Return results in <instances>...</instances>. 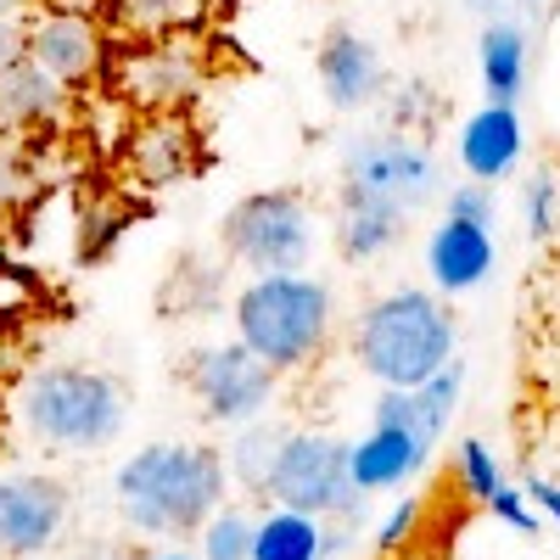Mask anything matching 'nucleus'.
Segmentation results:
<instances>
[{"mask_svg": "<svg viewBox=\"0 0 560 560\" xmlns=\"http://www.w3.org/2000/svg\"><path fill=\"white\" fill-rule=\"evenodd\" d=\"M28 57V18H0V73Z\"/></svg>", "mask_w": 560, "mask_h": 560, "instance_id": "obj_32", "label": "nucleus"}, {"mask_svg": "<svg viewBox=\"0 0 560 560\" xmlns=\"http://www.w3.org/2000/svg\"><path fill=\"white\" fill-rule=\"evenodd\" d=\"M420 510H427L420 499H398V504L387 510L382 527H376V538H370V544H376V555H398V549H409V538L420 533Z\"/></svg>", "mask_w": 560, "mask_h": 560, "instance_id": "obj_29", "label": "nucleus"}, {"mask_svg": "<svg viewBox=\"0 0 560 560\" xmlns=\"http://www.w3.org/2000/svg\"><path fill=\"white\" fill-rule=\"evenodd\" d=\"M264 493L287 510H303V516H342V510H364V493H353L348 482V443L325 438V432H287L280 443Z\"/></svg>", "mask_w": 560, "mask_h": 560, "instance_id": "obj_6", "label": "nucleus"}, {"mask_svg": "<svg viewBox=\"0 0 560 560\" xmlns=\"http://www.w3.org/2000/svg\"><path fill=\"white\" fill-rule=\"evenodd\" d=\"M454 152H459L465 179L499 185V179L516 174V163H522V152H527V124H522V113L510 107V102H482L471 118L459 124Z\"/></svg>", "mask_w": 560, "mask_h": 560, "instance_id": "obj_14", "label": "nucleus"}, {"mask_svg": "<svg viewBox=\"0 0 560 560\" xmlns=\"http://www.w3.org/2000/svg\"><path fill=\"white\" fill-rule=\"evenodd\" d=\"M459 387H465V370L448 359L438 376H427L420 387H409V409H415V427H420V438H443L448 432V420H454V409H459Z\"/></svg>", "mask_w": 560, "mask_h": 560, "instance_id": "obj_23", "label": "nucleus"}, {"mask_svg": "<svg viewBox=\"0 0 560 560\" xmlns=\"http://www.w3.org/2000/svg\"><path fill=\"white\" fill-rule=\"evenodd\" d=\"M202 163V140L185 113H147L124 135V174L147 191H168V185L191 179Z\"/></svg>", "mask_w": 560, "mask_h": 560, "instance_id": "obj_13", "label": "nucleus"}, {"mask_svg": "<svg viewBox=\"0 0 560 560\" xmlns=\"http://www.w3.org/2000/svg\"><path fill=\"white\" fill-rule=\"evenodd\" d=\"M522 224H527V242H549L555 224H560V179L549 168H533L522 185Z\"/></svg>", "mask_w": 560, "mask_h": 560, "instance_id": "obj_25", "label": "nucleus"}, {"mask_svg": "<svg viewBox=\"0 0 560 560\" xmlns=\"http://www.w3.org/2000/svg\"><path fill=\"white\" fill-rule=\"evenodd\" d=\"M185 387H191L197 409L213 427H247V420L269 415L280 370H269L242 337L236 342H213L185 359Z\"/></svg>", "mask_w": 560, "mask_h": 560, "instance_id": "obj_8", "label": "nucleus"}, {"mask_svg": "<svg viewBox=\"0 0 560 560\" xmlns=\"http://www.w3.org/2000/svg\"><path fill=\"white\" fill-rule=\"evenodd\" d=\"M471 12H499V0H465Z\"/></svg>", "mask_w": 560, "mask_h": 560, "instance_id": "obj_36", "label": "nucleus"}, {"mask_svg": "<svg viewBox=\"0 0 560 560\" xmlns=\"http://www.w3.org/2000/svg\"><path fill=\"white\" fill-rule=\"evenodd\" d=\"M34 185H39V174L28 168L23 147H12V140H0V208L18 202V197H28Z\"/></svg>", "mask_w": 560, "mask_h": 560, "instance_id": "obj_30", "label": "nucleus"}, {"mask_svg": "<svg viewBox=\"0 0 560 560\" xmlns=\"http://www.w3.org/2000/svg\"><path fill=\"white\" fill-rule=\"evenodd\" d=\"M527 68H533V45L527 28L516 18H488L477 34V73H482V96L488 102H522L527 90Z\"/></svg>", "mask_w": 560, "mask_h": 560, "instance_id": "obj_18", "label": "nucleus"}, {"mask_svg": "<svg viewBox=\"0 0 560 560\" xmlns=\"http://www.w3.org/2000/svg\"><path fill=\"white\" fill-rule=\"evenodd\" d=\"M68 488L45 471L0 477V560H39L68 527Z\"/></svg>", "mask_w": 560, "mask_h": 560, "instance_id": "obj_10", "label": "nucleus"}, {"mask_svg": "<svg viewBox=\"0 0 560 560\" xmlns=\"http://www.w3.org/2000/svg\"><path fill=\"white\" fill-rule=\"evenodd\" d=\"M236 314V337L269 364V370H303L325 353L337 325V298L325 280H314L308 269L298 275H253L247 287L230 303Z\"/></svg>", "mask_w": 560, "mask_h": 560, "instance_id": "obj_4", "label": "nucleus"}, {"mask_svg": "<svg viewBox=\"0 0 560 560\" xmlns=\"http://www.w3.org/2000/svg\"><path fill=\"white\" fill-rule=\"evenodd\" d=\"M319 538H325L319 516L269 504L264 516L253 522V555L247 560H319Z\"/></svg>", "mask_w": 560, "mask_h": 560, "instance_id": "obj_20", "label": "nucleus"}, {"mask_svg": "<svg viewBox=\"0 0 560 560\" xmlns=\"http://www.w3.org/2000/svg\"><path fill=\"white\" fill-rule=\"evenodd\" d=\"M459 331L438 292L398 287L353 319V359L376 387H420L454 359Z\"/></svg>", "mask_w": 560, "mask_h": 560, "instance_id": "obj_3", "label": "nucleus"}, {"mask_svg": "<svg viewBox=\"0 0 560 560\" xmlns=\"http://www.w3.org/2000/svg\"><path fill=\"white\" fill-rule=\"evenodd\" d=\"M314 73H319V96L331 102V113H364L387 96V68H382L376 39H364L348 23H337L319 39Z\"/></svg>", "mask_w": 560, "mask_h": 560, "instance_id": "obj_12", "label": "nucleus"}, {"mask_svg": "<svg viewBox=\"0 0 560 560\" xmlns=\"http://www.w3.org/2000/svg\"><path fill=\"white\" fill-rule=\"evenodd\" d=\"M253 555V516L236 504H219L202 522V560H247Z\"/></svg>", "mask_w": 560, "mask_h": 560, "instance_id": "obj_24", "label": "nucleus"}, {"mask_svg": "<svg viewBox=\"0 0 560 560\" xmlns=\"http://www.w3.org/2000/svg\"><path fill=\"white\" fill-rule=\"evenodd\" d=\"M454 471H459V488L471 493L477 504L504 482V477H499V459L488 454V443H482V438H465V443L454 448Z\"/></svg>", "mask_w": 560, "mask_h": 560, "instance_id": "obj_26", "label": "nucleus"}, {"mask_svg": "<svg viewBox=\"0 0 560 560\" xmlns=\"http://www.w3.org/2000/svg\"><path fill=\"white\" fill-rule=\"evenodd\" d=\"M280 443H287V427L269 415L247 420V427L230 438V454H224V477H236L247 493H264V477H269V465L280 454Z\"/></svg>", "mask_w": 560, "mask_h": 560, "instance_id": "obj_21", "label": "nucleus"}, {"mask_svg": "<svg viewBox=\"0 0 560 560\" xmlns=\"http://www.w3.org/2000/svg\"><path fill=\"white\" fill-rule=\"evenodd\" d=\"M28 62H39L68 90H84L107 62V34L90 12L39 7V12H28Z\"/></svg>", "mask_w": 560, "mask_h": 560, "instance_id": "obj_11", "label": "nucleus"}, {"mask_svg": "<svg viewBox=\"0 0 560 560\" xmlns=\"http://www.w3.org/2000/svg\"><path fill=\"white\" fill-rule=\"evenodd\" d=\"M493 264H499V247H493V230L482 224H465L454 213L438 219L432 242H427V275L443 298H465L477 292L482 280H493Z\"/></svg>", "mask_w": 560, "mask_h": 560, "instance_id": "obj_16", "label": "nucleus"}, {"mask_svg": "<svg viewBox=\"0 0 560 560\" xmlns=\"http://www.w3.org/2000/svg\"><path fill=\"white\" fill-rule=\"evenodd\" d=\"M533 7H538V0H533Z\"/></svg>", "mask_w": 560, "mask_h": 560, "instance_id": "obj_37", "label": "nucleus"}, {"mask_svg": "<svg viewBox=\"0 0 560 560\" xmlns=\"http://www.w3.org/2000/svg\"><path fill=\"white\" fill-rule=\"evenodd\" d=\"M18 427L51 454H102L129 427V387L96 364H39L18 387Z\"/></svg>", "mask_w": 560, "mask_h": 560, "instance_id": "obj_2", "label": "nucleus"}, {"mask_svg": "<svg viewBox=\"0 0 560 560\" xmlns=\"http://www.w3.org/2000/svg\"><path fill=\"white\" fill-rule=\"evenodd\" d=\"M448 213H454V219H465V224L493 230V224H499V197H493V185H482V179L454 185V191H448Z\"/></svg>", "mask_w": 560, "mask_h": 560, "instance_id": "obj_28", "label": "nucleus"}, {"mask_svg": "<svg viewBox=\"0 0 560 560\" xmlns=\"http://www.w3.org/2000/svg\"><path fill=\"white\" fill-rule=\"evenodd\" d=\"M342 191L415 213L438 191V152L404 129H370L342 152Z\"/></svg>", "mask_w": 560, "mask_h": 560, "instance_id": "obj_7", "label": "nucleus"}, {"mask_svg": "<svg viewBox=\"0 0 560 560\" xmlns=\"http://www.w3.org/2000/svg\"><path fill=\"white\" fill-rule=\"evenodd\" d=\"M409 230V213L376 197H348L337 202V253L342 264H376L382 253H393Z\"/></svg>", "mask_w": 560, "mask_h": 560, "instance_id": "obj_19", "label": "nucleus"}, {"mask_svg": "<svg viewBox=\"0 0 560 560\" xmlns=\"http://www.w3.org/2000/svg\"><path fill=\"white\" fill-rule=\"evenodd\" d=\"M147 560H197V555H185V549H158V555H147Z\"/></svg>", "mask_w": 560, "mask_h": 560, "instance_id": "obj_35", "label": "nucleus"}, {"mask_svg": "<svg viewBox=\"0 0 560 560\" xmlns=\"http://www.w3.org/2000/svg\"><path fill=\"white\" fill-rule=\"evenodd\" d=\"M427 107H432V90L420 84V79H404L393 96H387V129H409Z\"/></svg>", "mask_w": 560, "mask_h": 560, "instance_id": "obj_31", "label": "nucleus"}, {"mask_svg": "<svg viewBox=\"0 0 560 560\" xmlns=\"http://www.w3.org/2000/svg\"><path fill=\"white\" fill-rule=\"evenodd\" d=\"M73 107V90L62 79H51L39 62H18L12 73H0V135H28L57 124Z\"/></svg>", "mask_w": 560, "mask_h": 560, "instance_id": "obj_17", "label": "nucleus"}, {"mask_svg": "<svg viewBox=\"0 0 560 560\" xmlns=\"http://www.w3.org/2000/svg\"><path fill=\"white\" fill-rule=\"evenodd\" d=\"M39 0H0V18H28Z\"/></svg>", "mask_w": 560, "mask_h": 560, "instance_id": "obj_34", "label": "nucleus"}, {"mask_svg": "<svg viewBox=\"0 0 560 560\" xmlns=\"http://www.w3.org/2000/svg\"><path fill=\"white\" fill-rule=\"evenodd\" d=\"M544 516H549V527H560V482H544V477H527V488H522Z\"/></svg>", "mask_w": 560, "mask_h": 560, "instance_id": "obj_33", "label": "nucleus"}, {"mask_svg": "<svg viewBox=\"0 0 560 560\" xmlns=\"http://www.w3.org/2000/svg\"><path fill=\"white\" fill-rule=\"evenodd\" d=\"M208 90V62L191 39H140L124 57V96L140 113H191Z\"/></svg>", "mask_w": 560, "mask_h": 560, "instance_id": "obj_9", "label": "nucleus"}, {"mask_svg": "<svg viewBox=\"0 0 560 560\" xmlns=\"http://www.w3.org/2000/svg\"><path fill=\"white\" fill-rule=\"evenodd\" d=\"M482 504H488V516H493V522H504L510 533H522V538H538V533H544V516H538V510L527 504V493H522V488L499 482V488H493Z\"/></svg>", "mask_w": 560, "mask_h": 560, "instance_id": "obj_27", "label": "nucleus"}, {"mask_svg": "<svg viewBox=\"0 0 560 560\" xmlns=\"http://www.w3.org/2000/svg\"><path fill=\"white\" fill-rule=\"evenodd\" d=\"M113 499L124 527L147 538L202 533V522L224 504V454L208 443H147L118 465Z\"/></svg>", "mask_w": 560, "mask_h": 560, "instance_id": "obj_1", "label": "nucleus"}, {"mask_svg": "<svg viewBox=\"0 0 560 560\" xmlns=\"http://www.w3.org/2000/svg\"><path fill=\"white\" fill-rule=\"evenodd\" d=\"M432 448L420 432H398V427H370V438L348 443V482L353 493H398L404 482H415L432 465Z\"/></svg>", "mask_w": 560, "mask_h": 560, "instance_id": "obj_15", "label": "nucleus"}, {"mask_svg": "<svg viewBox=\"0 0 560 560\" xmlns=\"http://www.w3.org/2000/svg\"><path fill=\"white\" fill-rule=\"evenodd\" d=\"M219 242L230 264H242L253 275H298L314 258V208L292 185H269V191H247L242 202H230Z\"/></svg>", "mask_w": 560, "mask_h": 560, "instance_id": "obj_5", "label": "nucleus"}, {"mask_svg": "<svg viewBox=\"0 0 560 560\" xmlns=\"http://www.w3.org/2000/svg\"><path fill=\"white\" fill-rule=\"evenodd\" d=\"M107 12L140 39H163L191 28L202 18V0H107Z\"/></svg>", "mask_w": 560, "mask_h": 560, "instance_id": "obj_22", "label": "nucleus"}]
</instances>
